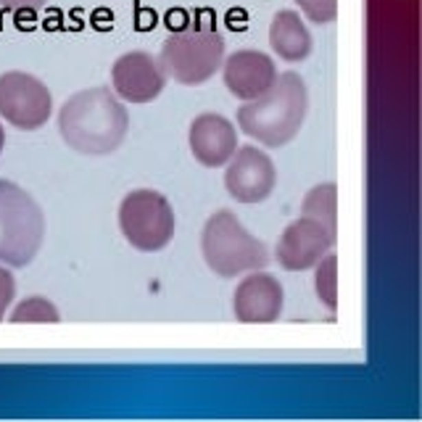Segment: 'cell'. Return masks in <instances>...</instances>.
<instances>
[{
    "label": "cell",
    "instance_id": "6da1fadb",
    "mask_svg": "<svg viewBox=\"0 0 422 422\" xmlns=\"http://www.w3.org/2000/svg\"><path fill=\"white\" fill-rule=\"evenodd\" d=\"M130 114L108 87H87L69 98L58 111V132L71 151L108 156L124 143Z\"/></svg>",
    "mask_w": 422,
    "mask_h": 422
},
{
    "label": "cell",
    "instance_id": "7a4b0ae2",
    "mask_svg": "<svg viewBox=\"0 0 422 422\" xmlns=\"http://www.w3.org/2000/svg\"><path fill=\"white\" fill-rule=\"evenodd\" d=\"M309 111V90L296 71H283L272 87L237 108V130L267 148H283L301 132Z\"/></svg>",
    "mask_w": 422,
    "mask_h": 422
},
{
    "label": "cell",
    "instance_id": "3957f363",
    "mask_svg": "<svg viewBox=\"0 0 422 422\" xmlns=\"http://www.w3.org/2000/svg\"><path fill=\"white\" fill-rule=\"evenodd\" d=\"M224 61V37L214 21L196 19L167 34L161 43L159 64L174 82L196 87L209 82Z\"/></svg>",
    "mask_w": 422,
    "mask_h": 422
},
{
    "label": "cell",
    "instance_id": "277c9868",
    "mask_svg": "<svg viewBox=\"0 0 422 422\" xmlns=\"http://www.w3.org/2000/svg\"><path fill=\"white\" fill-rule=\"evenodd\" d=\"M201 253L206 267L224 280L264 270L270 264L267 246L256 240L230 209H220L206 220L201 233Z\"/></svg>",
    "mask_w": 422,
    "mask_h": 422
},
{
    "label": "cell",
    "instance_id": "5b68a950",
    "mask_svg": "<svg viewBox=\"0 0 422 422\" xmlns=\"http://www.w3.org/2000/svg\"><path fill=\"white\" fill-rule=\"evenodd\" d=\"M45 240V214L32 196L11 180H0V264L30 267Z\"/></svg>",
    "mask_w": 422,
    "mask_h": 422
},
{
    "label": "cell",
    "instance_id": "8992f818",
    "mask_svg": "<svg viewBox=\"0 0 422 422\" xmlns=\"http://www.w3.org/2000/svg\"><path fill=\"white\" fill-rule=\"evenodd\" d=\"M119 230L137 251H161L174 237V209L167 196L153 187L130 190L119 203Z\"/></svg>",
    "mask_w": 422,
    "mask_h": 422
},
{
    "label": "cell",
    "instance_id": "52a82bcc",
    "mask_svg": "<svg viewBox=\"0 0 422 422\" xmlns=\"http://www.w3.org/2000/svg\"><path fill=\"white\" fill-rule=\"evenodd\" d=\"M53 114V95L48 84L27 71L0 74V117L11 127L32 132Z\"/></svg>",
    "mask_w": 422,
    "mask_h": 422
},
{
    "label": "cell",
    "instance_id": "ba28073f",
    "mask_svg": "<svg viewBox=\"0 0 422 422\" xmlns=\"http://www.w3.org/2000/svg\"><path fill=\"white\" fill-rule=\"evenodd\" d=\"M224 187L237 203H261L277 185V169L267 153L256 145H237L233 159L224 164Z\"/></svg>",
    "mask_w": 422,
    "mask_h": 422
},
{
    "label": "cell",
    "instance_id": "9c48e42d",
    "mask_svg": "<svg viewBox=\"0 0 422 422\" xmlns=\"http://www.w3.org/2000/svg\"><path fill=\"white\" fill-rule=\"evenodd\" d=\"M336 233H330L322 222L312 217H298L290 222L277 240L274 259L285 272H306L320 264L322 256L333 251Z\"/></svg>",
    "mask_w": 422,
    "mask_h": 422
},
{
    "label": "cell",
    "instance_id": "30bf717a",
    "mask_svg": "<svg viewBox=\"0 0 422 422\" xmlns=\"http://www.w3.org/2000/svg\"><path fill=\"white\" fill-rule=\"evenodd\" d=\"M285 306V290L280 280L264 270L246 272L233 293V312L243 325H270L277 322Z\"/></svg>",
    "mask_w": 422,
    "mask_h": 422
},
{
    "label": "cell",
    "instance_id": "8fae6325",
    "mask_svg": "<svg viewBox=\"0 0 422 422\" xmlns=\"http://www.w3.org/2000/svg\"><path fill=\"white\" fill-rule=\"evenodd\" d=\"M167 87V74L145 51H132L119 56L111 69V90L117 93L119 101L127 103H151L161 95Z\"/></svg>",
    "mask_w": 422,
    "mask_h": 422
},
{
    "label": "cell",
    "instance_id": "7c38bea8",
    "mask_svg": "<svg viewBox=\"0 0 422 422\" xmlns=\"http://www.w3.org/2000/svg\"><path fill=\"white\" fill-rule=\"evenodd\" d=\"M187 143H190L193 159L198 164L209 169H220L237 151V130L227 117L206 111L190 121Z\"/></svg>",
    "mask_w": 422,
    "mask_h": 422
},
{
    "label": "cell",
    "instance_id": "4fadbf2b",
    "mask_svg": "<svg viewBox=\"0 0 422 422\" xmlns=\"http://www.w3.org/2000/svg\"><path fill=\"white\" fill-rule=\"evenodd\" d=\"M222 77H224V87L237 101L246 103L270 90L272 82L277 80V67L267 53L235 51L230 58L222 61Z\"/></svg>",
    "mask_w": 422,
    "mask_h": 422
},
{
    "label": "cell",
    "instance_id": "5bb4252c",
    "mask_svg": "<svg viewBox=\"0 0 422 422\" xmlns=\"http://www.w3.org/2000/svg\"><path fill=\"white\" fill-rule=\"evenodd\" d=\"M270 45L283 61L298 64L312 53V32L296 11H277L270 24Z\"/></svg>",
    "mask_w": 422,
    "mask_h": 422
},
{
    "label": "cell",
    "instance_id": "9a60e30c",
    "mask_svg": "<svg viewBox=\"0 0 422 422\" xmlns=\"http://www.w3.org/2000/svg\"><path fill=\"white\" fill-rule=\"evenodd\" d=\"M301 217L322 222L330 233L338 235V187L333 183L314 185L301 201Z\"/></svg>",
    "mask_w": 422,
    "mask_h": 422
},
{
    "label": "cell",
    "instance_id": "2e32d148",
    "mask_svg": "<svg viewBox=\"0 0 422 422\" xmlns=\"http://www.w3.org/2000/svg\"><path fill=\"white\" fill-rule=\"evenodd\" d=\"M314 293L330 312L338 309V256L333 251L322 256L314 267Z\"/></svg>",
    "mask_w": 422,
    "mask_h": 422
},
{
    "label": "cell",
    "instance_id": "e0dca14e",
    "mask_svg": "<svg viewBox=\"0 0 422 422\" xmlns=\"http://www.w3.org/2000/svg\"><path fill=\"white\" fill-rule=\"evenodd\" d=\"M8 320L16 322V325H21V322H61V314L45 296H30L21 304L14 306Z\"/></svg>",
    "mask_w": 422,
    "mask_h": 422
},
{
    "label": "cell",
    "instance_id": "ac0fdd59",
    "mask_svg": "<svg viewBox=\"0 0 422 422\" xmlns=\"http://www.w3.org/2000/svg\"><path fill=\"white\" fill-rule=\"evenodd\" d=\"M312 24H330L338 16V0H296Z\"/></svg>",
    "mask_w": 422,
    "mask_h": 422
},
{
    "label": "cell",
    "instance_id": "d6986e66",
    "mask_svg": "<svg viewBox=\"0 0 422 422\" xmlns=\"http://www.w3.org/2000/svg\"><path fill=\"white\" fill-rule=\"evenodd\" d=\"M14 298H16V280L11 274V267L0 264V322L5 317L8 306L14 304Z\"/></svg>",
    "mask_w": 422,
    "mask_h": 422
},
{
    "label": "cell",
    "instance_id": "ffe728a7",
    "mask_svg": "<svg viewBox=\"0 0 422 422\" xmlns=\"http://www.w3.org/2000/svg\"><path fill=\"white\" fill-rule=\"evenodd\" d=\"M45 3H48V0H0V8H5V11H16V14H21V11L34 14V11H40Z\"/></svg>",
    "mask_w": 422,
    "mask_h": 422
},
{
    "label": "cell",
    "instance_id": "44dd1931",
    "mask_svg": "<svg viewBox=\"0 0 422 422\" xmlns=\"http://www.w3.org/2000/svg\"><path fill=\"white\" fill-rule=\"evenodd\" d=\"M3 145H5V130H3V124H0V153H3Z\"/></svg>",
    "mask_w": 422,
    "mask_h": 422
}]
</instances>
